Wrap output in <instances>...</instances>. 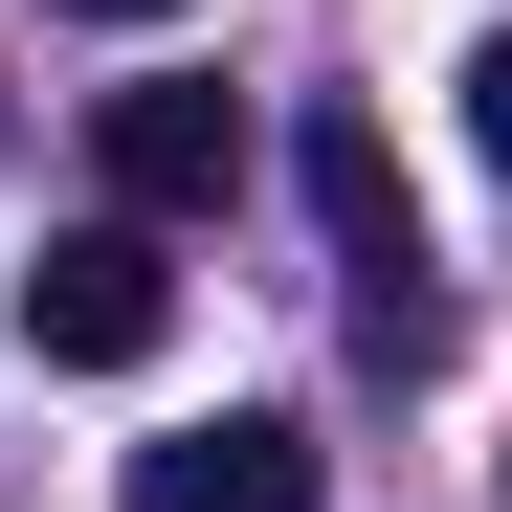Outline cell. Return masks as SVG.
<instances>
[{"label": "cell", "instance_id": "cell-1", "mask_svg": "<svg viewBox=\"0 0 512 512\" xmlns=\"http://www.w3.org/2000/svg\"><path fill=\"white\" fill-rule=\"evenodd\" d=\"M290 179H312V223H334V268H357V357H446V268H423V223H401L379 112H312Z\"/></svg>", "mask_w": 512, "mask_h": 512}, {"label": "cell", "instance_id": "cell-2", "mask_svg": "<svg viewBox=\"0 0 512 512\" xmlns=\"http://www.w3.org/2000/svg\"><path fill=\"white\" fill-rule=\"evenodd\" d=\"M156 334H179V268H156V223L112 201V223H67L45 268H23V357H67V379H134Z\"/></svg>", "mask_w": 512, "mask_h": 512}, {"label": "cell", "instance_id": "cell-3", "mask_svg": "<svg viewBox=\"0 0 512 512\" xmlns=\"http://www.w3.org/2000/svg\"><path fill=\"white\" fill-rule=\"evenodd\" d=\"M334 490V446L290 401H223V423H179V446H134V512H312Z\"/></svg>", "mask_w": 512, "mask_h": 512}, {"label": "cell", "instance_id": "cell-4", "mask_svg": "<svg viewBox=\"0 0 512 512\" xmlns=\"http://www.w3.org/2000/svg\"><path fill=\"white\" fill-rule=\"evenodd\" d=\"M90 156H112V201H134V223L245 201V112H223V90H112V112H90Z\"/></svg>", "mask_w": 512, "mask_h": 512}, {"label": "cell", "instance_id": "cell-5", "mask_svg": "<svg viewBox=\"0 0 512 512\" xmlns=\"http://www.w3.org/2000/svg\"><path fill=\"white\" fill-rule=\"evenodd\" d=\"M468 134H490V179H512V23L468 45Z\"/></svg>", "mask_w": 512, "mask_h": 512}, {"label": "cell", "instance_id": "cell-6", "mask_svg": "<svg viewBox=\"0 0 512 512\" xmlns=\"http://www.w3.org/2000/svg\"><path fill=\"white\" fill-rule=\"evenodd\" d=\"M45 23H179V0H45Z\"/></svg>", "mask_w": 512, "mask_h": 512}]
</instances>
